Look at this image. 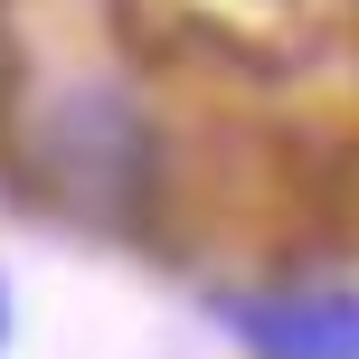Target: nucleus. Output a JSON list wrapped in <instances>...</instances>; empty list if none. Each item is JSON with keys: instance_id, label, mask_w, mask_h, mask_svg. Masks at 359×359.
Instances as JSON below:
<instances>
[{"instance_id": "nucleus-1", "label": "nucleus", "mask_w": 359, "mask_h": 359, "mask_svg": "<svg viewBox=\"0 0 359 359\" xmlns=\"http://www.w3.org/2000/svg\"><path fill=\"white\" fill-rule=\"evenodd\" d=\"M38 189L76 217V227H104V236H142L151 208H161V133L133 95L114 86H76L48 104L29 142Z\"/></svg>"}, {"instance_id": "nucleus-2", "label": "nucleus", "mask_w": 359, "mask_h": 359, "mask_svg": "<svg viewBox=\"0 0 359 359\" xmlns=\"http://www.w3.org/2000/svg\"><path fill=\"white\" fill-rule=\"evenodd\" d=\"M217 322L255 359H359V293H227Z\"/></svg>"}, {"instance_id": "nucleus-3", "label": "nucleus", "mask_w": 359, "mask_h": 359, "mask_svg": "<svg viewBox=\"0 0 359 359\" xmlns=\"http://www.w3.org/2000/svg\"><path fill=\"white\" fill-rule=\"evenodd\" d=\"M19 95H29V57H19V29L0 19V161H10V133H19Z\"/></svg>"}]
</instances>
